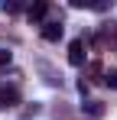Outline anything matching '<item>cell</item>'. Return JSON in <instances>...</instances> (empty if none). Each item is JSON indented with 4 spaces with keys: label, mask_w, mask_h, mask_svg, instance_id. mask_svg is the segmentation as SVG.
Wrapping results in <instances>:
<instances>
[{
    "label": "cell",
    "mask_w": 117,
    "mask_h": 120,
    "mask_svg": "<svg viewBox=\"0 0 117 120\" xmlns=\"http://www.w3.org/2000/svg\"><path fill=\"white\" fill-rule=\"evenodd\" d=\"M85 110H88L91 117H101V114H104V107H101V101H85Z\"/></svg>",
    "instance_id": "8992f818"
},
{
    "label": "cell",
    "mask_w": 117,
    "mask_h": 120,
    "mask_svg": "<svg viewBox=\"0 0 117 120\" xmlns=\"http://www.w3.org/2000/svg\"><path fill=\"white\" fill-rule=\"evenodd\" d=\"M46 13H49V3H46V0H36V3H33V7L26 10V16H29L33 23H39L42 16H46Z\"/></svg>",
    "instance_id": "277c9868"
},
{
    "label": "cell",
    "mask_w": 117,
    "mask_h": 120,
    "mask_svg": "<svg viewBox=\"0 0 117 120\" xmlns=\"http://www.w3.org/2000/svg\"><path fill=\"white\" fill-rule=\"evenodd\" d=\"M16 104H20L16 84H0V107H16Z\"/></svg>",
    "instance_id": "6da1fadb"
},
{
    "label": "cell",
    "mask_w": 117,
    "mask_h": 120,
    "mask_svg": "<svg viewBox=\"0 0 117 120\" xmlns=\"http://www.w3.org/2000/svg\"><path fill=\"white\" fill-rule=\"evenodd\" d=\"M20 10H23L20 0H3V13H20Z\"/></svg>",
    "instance_id": "52a82bcc"
},
{
    "label": "cell",
    "mask_w": 117,
    "mask_h": 120,
    "mask_svg": "<svg viewBox=\"0 0 117 120\" xmlns=\"http://www.w3.org/2000/svg\"><path fill=\"white\" fill-rule=\"evenodd\" d=\"M10 62H13V52L10 49H0V68H7Z\"/></svg>",
    "instance_id": "ba28073f"
},
{
    "label": "cell",
    "mask_w": 117,
    "mask_h": 120,
    "mask_svg": "<svg viewBox=\"0 0 117 120\" xmlns=\"http://www.w3.org/2000/svg\"><path fill=\"white\" fill-rule=\"evenodd\" d=\"M72 7H78V10H104L101 0H72Z\"/></svg>",
    "instance_id": "5b68a950"
},
{
    "label": "cell",
    "mask_w": 117,
    "mask_h": 120,
    "mask_svg": "<svg viewBox=\"0 0 117 120\" xmlns=\"http://www.w3.org/2000/svg\"><path fill=\"white\" fill-rule=\"evenodd\" d=\"M114 45H117V42H114Z\"/></svg>",
    "instance_id": "30bf717a"
},
{
    "label": "cell",
    "mask_w": 117,
    "mask_h": 120,
    "mask_svg": "<svg viewBox=\"0 0 117 120\" xmlns=\"http://www.w3.org/2000/svg\"><path fill=\"white\" fill-rule=\"evenodd\" d=\"M104 84H107V88H114V91H117V68H114V71H107V75H104Z\"/></svg>",
    "instance_id": "9c48e42d"
},
{
    "label": "cell",
    "mask_w": 117,
    "mask_h": 120,
    "mask_svg": "<svg viewBox=\"0 0 117 120\" xmlns=\"http://www.w3.org/2000/svg\"><path fill=\"white\" fill-rule=\"evenodd\" d=\"M42 39H46V42H58V39H62V23H55V20L42 23Z\"/></svg>",
    "instance_id": "3957f363"
},
{
    "label": "cell",
    "mask_w": 117,
    "mask_h": 120,
    "mask_svg": "<svg viewBox=\"0 0 117 120\" xmlns=\"http://www.w3.org/2000/svg\"><path fill=\"white\" fill-rule=\"evenodd\" d=\"M68 62L72 65H85V39H75L68 45Z\"/></svg>",
    "instance_id": "7a4b0ae2"
}]
</instances>
